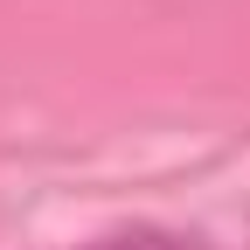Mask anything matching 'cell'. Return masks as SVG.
Here are the masks:
<instances>
[{"label":"cell","mask_w":250,"mask_h":250,"mask_svg":"<svg viewBox=\"0 0 250 250\" xmlns=\"http://www.w3.org/2000/svg\"><path fill=\"white\" fill-rule=\"evenodd\" d=\"M104 250H188L181 236H153V229H139V236H111Z\"/></svg>","instance_id":"1"}]
</instances>
